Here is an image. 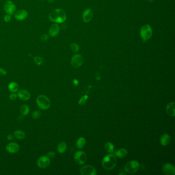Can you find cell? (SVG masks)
Returning <instances> with one entry per match:
<instances>
[{
    "label": "cell",
    "instance_id": "1",
    "mask_svg": "<svg viewBox=\"0 0 175 175\" xmlns=\"http://www.w3.org/2000/svg\"><path fill=\"white\" fill-rule=\"evenodd\" d=\"M49 18L51 21L57 23H63L67 18L66 12L62 9H56L51 12Z\"/></svg>",
    "mask_w": 175,
    "mask_h": 175
},
{
    "label": "cell",
    "instance_id": "2",
    "mask_svg": "<svg viewBox=\"0 0 175 175\" xmlns=\"http://www.w3.org/2000/svg\"><path fill=\"white\" fill-rule=\"evenodd\" d=\"M117 159L115 156L112 154H108L103 158L102 165L104 169L106 170H111L116 166Z\"/></svg>",
    "mask_w": 175,
    "mask_h": 175
},
{
    "label": "cell",
    "instance_id": "3",
    "mask_svg": "<svg viewBox=\"0 0 175 175\" xmlns=\"http://www.w3.org/2000/svg\"><path fill=\"white\" fill-rule=\"evenodd\" d=\"M37 105L40 109L46 110L51 106V101L47 97L44 95H40L36 99Z\"/></svg>",
    "mask_w": 175,
    "mask_h": 175
},
{
    "label": "cell",
    "instance_id": "4",
    "mask_svg": "<svg viewBox=\"0 0 175 175\" xmlns=\"http://www.w3.org/2000/svg\"><path fill=\"white\" fill-rule=\"evenodd\" d=\"M140 36L143 41H147L151 38L153 31L151 26L149 24L143 26L140 29Z\"/></svg>",
    "mask_w": 175,
    "mask_h": 175
},
{
    "label": "cell",
    "instance_id": "5",
    "mask_svg": "<svg viewBox=\"0 0 175 175\" xmlns=\"http://www.w3.org/2000/svg\"><path fill=\"white\" fill-rule=\"evenodd\" d=\"M140 164L136 160H131L125 164L124 170L128 174H134L139 170Z\"/></svg>",
    "mask_w": 175,
    "mask_h": 175
},
{
    "label": "cell",
    "instance_id": "6",
    "mask_svg": "<svg viewBox=\"0 0 175 175\" xmlns=\"http://www.w3.org/2000/svg\"><path fill=\"white\" fill-rule=\"evenodd\" d=\"M74 160L77 164L82 165L85 163L86 161L87 155L84 151H77L74 153Z\"/></svg>",
    "mask_w": 175,
    "mask_h": 175
},
{
    "label": "cell",
    "instance_id": "7",
    "mask_svg": "<svg viewBox=\"0 0 175 175\" xmlns=\"http://www.w3.org/2000/svg\"><path fill=\"white\" fill-rule=\"evenodd\" d=\"M80 173L82 175H96L97 174L94 167L90 165L82 166L80 169Z\"/></svg>",
    "mask_w": 175,
    "mask_h": 175
},
{
    "label": "cell",
    "instance_id": "8",
    "mask_svg": "<svg viewBox=\"0 0 175 175\" xmlns=\"http://www.w3.org/2000/svg\"><path fill=\"white\" fill-rule=\"evenodd\" d=\"M51 163L50 159L47 156H42L37 161V165L41 169L47 167Z\"/></svg>",
    "mask_w": 175,
    "mask_h": 175
},
{
    "label": "cell",
    "instance_id": "9",
    "mask_svg": "<svg viewBox=\"0 0 175 175\" xmlns=\"http://www.w3.org/2000/svg\"><path fill=\"white\" fill-rule=\"evenodd\" d=\"M83 62V58L81 55L76 54L72 58L71 64L74 68H78L81 66Z\"/></svg>",
    "mask_w": 175,
    "mask_h": 175
},
{
    "label": "cell",
    "instance_id": "10",
    "mask_svg": "<svg viewBox=\"0 0 175 175\" xmlns=\"http://www.w3.org/2000/svg\"><path fill=\"white\" fill-rule=\"evenodd\" d=\"M5 11L9 15H13L15 12L16 7L12 2L10 1H7L5 3L4 6Z\"/></svg>",
    "mask_w": 175,
    "mask_h": 175
},
{
    "label": "cell",
    "instance_id": "11",
    "mask_svg": "<svg viewBox=\"0 0 175 175\" xmlns=\"http://www.w3.org/2000/svg\"><path fill=\"white\" fill-rule=\"evenodd\" d=\"M162 171L166 175H174L175 174V167L170 163L164 164L162 167Z\"/></svg>",
    "mask_w": 175,
    "mask_h": 175
},
{
    "label": "cell",
    "instance_id": "12",
    "mask_svg": "<svg viewBox=\"0 0 175 175\" xmlns=\"http://www.w3.org/2000/svg\"><path fill=\"white\" fill-rule=\"evenodd\" d=\"M6 149L7 151L10 153H16L19 151L20 147L17 143L11 142L7 145Z\"/></svg>",
    "mask_w": 175,
    "mask_h": 175
},
{
    "label": "cell",
    "instance_id": "13",
    "mask_svg": "<svg viewBox=\"0 0 175 175\" xmlns=\"http://www.w3.org/2000/svg\"><path fill=\"white\" fill-rule=\"evenodd\" d=\"M93 15V11L92 9L88 8L85 10L82 15L83 21L85 23L90 22L92 19Z\"/></svg>",
    "mask_w": 175,
    "mask_h": 175
},
{
    "label": "cell",
    "instance_id": "14",
    "mask_svg": "<svg viewBox=\"0 0 175 175\" xmlns=\"http://www.w3.org/2000/svg\"><path fill=\"white\" fill-rule=\"evenodd\" d=\"M28 16V12L25 10L21 9L17 11L15 14V18L18 21H23L26 19Z\"/></svg>",
    "mask_w": 175,
    "mask_h": 175
},
{
    "label": "cell",
    "instance_id": "15",
    "mask_svg": "<svg viewBox=\"0 0 175 175\" xmlns=\"http://www.w3.org/2000/svg\"><path fill=\"white\" fill-rule=\"evenodd\" d=\"M18 96L21 100L26 101L29 99L31 97V94L26 90H22L19 91Z\"/></svg>",
    "mask_w": 175,
    "mask_h": 175
},
{
    "label": "cell",
    "instance_id": "16",
    "mask_svg": "<svg viewBox=\"0 0 175 175\" xmlns=\"http://www.w3.org/2000/svg\"><path fill=\"white\" fill-rule=\"evenodd\" d=\"M60 32V26L57 24H53L50 28L49 33L52 37H55L58 35Z\"/></svg>",
    "mask_w": 175,
    "mask_h": 175
},
{
    "label": "cell",
    "instance_id": "17",
    "mask_svg": "<svg viewBox=\"0 0 175 175\" xmlns=\"http://www.w3.org/2000/svg\"><path fill=\"white\" fill-rule=\"evenodd\" d=\"M166 112L171 117L175 116V104L174 102H172L167 104L166 106Z\"/></svg>",
    "mask_w": 175,
    "mask_h": 175
},
{
    "label": "cell",
    "instance_id": "18",
    "mask_svg": "<svg viewBox=\"0 0 175 175\" xmlns=\"http://www.w3.org/2000/svg\"><path fill=\"white\" fill-rule=\"evenodd\" d=\"M171 141L170 136L169 134H164L161 137L160 139V144L163 147L167 146L169 144Z\"/></svg>",
    "mask_w": 175,
    "mask_h": 175
},
{
    "label": "cell",
    "instance_id": "19",
    "mask_svg": "<svg viewBox=\"0 0 175 175\" xmlns=\"http://www.w3.org/2000/svg\"><path fill=\"white\" fill-rule=\"evenodd\" d=\"M127 154H128V151L126 149H121L116 151L115 156L119 158H122L126 157L127 155Z\"/></svg>",
    "mask_w": 175,
    "mask_h": 175
},
{
    "label": "cell",
    "instance_id": "20",
    "mask_svg": "<svg viewBox=\"0 0 175 175\" xmlns=\"http://www.w3.org/2000/svg\"><path fill=\"white\" fill-rule=\"evenodd\" d=\"M67 149V145L64 142H61L57 147V150L60 153H63L65 152Z\"/></svg>",
    "mask_w": 175,
    "mask_h": 175
},
{
    "label": "cell",
    "instance_id": "21",
    "mask_svg": "<svg viewBox=\"0 0 175 175\" xmlns=\"http://www.w3.org/2000/svg\"><path fill=\"white\" fill-rule=\"evenodd\" d=\"M8 90L12 92H16L19 90V85L18 84L15 82H10L8 84Z\"/></svg>",
    "mask_w": 175,
    "mask_h": 175
},
{
    "label": "cell",
    "instance_id": "22",
    "mask_svg": "<svg viewBox=\"0 0 175 175\" xmlns=\"http://www.w3.org/2000/svg\"><path fill=\"white\" fill-rule=\"evenodd\" d=\"M86 144L85 139L83 137H80L77 140L76 143L77 148L79 149H81L85 147Z\"/></svg>",
    "mask_w": 175,
    "mask_h": 175
},
{
    "label": "cell",
    "instance_id": "23",
    "mask_svg": "<svg viewBox=\"0 0 175 175\" xmlns=\"http://www.w3.org/2000/svg\"><path fill=\"white\" fill-rule=\"evenodd\" d=\"M14 136L17 139L19 140H22L25 137V134L23 131L20 130H17L14 132Z\"/></svg>",
    "mask_w": 175,
    "mask_h": 175
},
{
    "label": "cell",
    "instance_id": "24",
    "mask_svg": "<svg viewBox=\"0 0 175 175\" xmlns=\"http://www.w3.org/2000/svg\"><path fill=\"white\" fill-rule=\"evenodd\" d=\"M20 112L23 116H26L29 112V108L27 105H22L20 107Z\"/></svg>",
    "mask_w": 175,
    "mask_h": 175
},
{
    "label": "cell",
    "instance_id": "25",
    "mask_svg": "<svg viewBox=\"0 0 175 175\" xmlns=\"http://www.w3.org/2000/svg\"><path fill=\"white\" fill-rule=\"evenodd\" d=\"M104 149L105 151L109 153H112L114 150V144L111 142H107L105 143L104 145Z\"/></svg>",
    "mask_w": 175,
    "mask_h": 175
},
{
    "label": "cell",
    "instance_id": "26",
    "mask_svg": "<svg viewBox=\"0 0 175 175\" xmlns=\"http://www.w3.org/2000/svg\"><path fill=\"white\" fill-rule=\"evenodd\" d=\"M70 49H71V50L73 51V52H74V53H77V52H78L79 51V46L78 45V44H76V43H72V44H71L70 45Z\"/></svg>",
    "mask_w": 175,
    "mask_h": 175
},
{
    "label": "cell",
    "instance_id": "27",
    "mask_svg": "<svg viewBox=\"0 0 175 175\" xmlns=\"http://www.w3.org/2000/svg\"><path fill=\"white\" fill-rule=\"evenodd\" d=\"M41 116V113L39 110L35 111L32 114V117H33V118L35 119L39 118Z\"/></svg>",
    "mask_w": 175,
    "mask_h": 175
},
{
    "label": "cell",
    "instance_id": "28",
    "mask_svg": "<svg viewBox=\"0 0 175 175\" xmlns=\"http://www.w3.org/2000/svg\"><path fill=\"white\" fill-rule=\"evenodd\" d=\"M35 63L37 65H41L42 63V59L40 57H35L34 58Z\"/></svg>",
    "mask_w": 175,
    "mask_h": 175
},
{
    "label": "cell",
    "instance_id": "29",
    "mask_svg": "<svg viewBox=\"0 0 175 175\" xmlns=\"http://www.w3.org/2000/svg\"><path fill=\"white\" fill-rule=\"evenodd\" d=\"M46 156L49 159H53V158L55 157V153L54 152H53V151H49V152H48Z\"/></svg>",
    "mask_w": 175,
    "mask_h": 175
},
{
    "label": "cell",
    "instance_id": "30",
    "mask_svg": "<svg viewBox=\"0 0 175 175\" xmlns=\"http://www.w3.org/2000/svg\"><path fill=\"white\" fill-rule=\"evenodd\" d=\"M17 96H18L17 94H15V93H12V94H10L9 98L11 100H16V99L17 98Z\"/></svg>",
    "mask_w": 175,
    "mask_h": 175
},
{
    "label": "cell",
    "instance_id": "31",
    "mask_svg": "<svg viewBox=\"0 0 175 175\" xmlns=\"http://www.w3.org/2000/svg\"><path fill=\"white\" fill-rule=\"evenodd\" d=\"M4 20L6 22H9L11 20V16H10V15H5L4 18Z\"/></svg>",
    "mask_w": 175,
    "mask_h": 175
},
{
    "label": "cell",
    "instance_id": "32",
    "mask_svg": "<svg viewBox=\"0 0 175 175\" xmlns=\"http://www.w3.org/2000/svg\"><path fill=\"white\" fill-rule=\"evenodd\" d=\"M95 78L97 80L99 81L101 79V75L98 72H97L96 74H95Z\"/></svg>",
    "mask_w": 175,
    "mask_h": 175
},
{
    "label": "cell",
    "instance_id": "33",
    "mask_svg": "<svg viewBox=\"0 0 175 175\" xmlns=\"http://www.w3.org/2000/svg\"><path fill=\"white\" fill-rule=\"evenodd\" d=\"M0 73L3 75H6L7 74L6 71L4 69L2 68H0Z\"/></svg>",
    "mask_w": 175,
    "mask_h": 175
},
{
    "label": "cell",
    "instance_id": "34",
    "mask_svg": "<svg viewBox=\"0 0 175 175\" xmlns=\"http://www.w3.org/2000/svg\"><path fill=\"white\" fill-rule=\"evenodd\" d=\"M48 39V36L47 35H43L41 37V39L43 41H46Z\"/></svg>",
    "mask_w": 175,
    "mask_h": 175
},
{
    "label": "cell",
    "instance_id": "35",
    "mask_svg": "<svg viewBox=\"0 0 175 175\" xmlns=\"http://www.w3.org/2000/svg\"><path fill=\"white\" fill-rule=\"evenodd\" d=\"M13 139V136L11 134H10L9 135H8L7 136V139L9 140H12Z\"/></svg>",
    "mask_w": 175,
    "mask_h": 175
},
{
    "label": "cell",
    "instance_id": "36",
    "mask_svg": "<svg viewBox=\"0 0 175 175\" xmlns=\"http://www.w3.org/2000/svg\"><path fill=\"white\" fill-rule=\"evenodd\" d=\"M74 84L75 85H77L78 84V80H74Z\"/></svg>",
    "mask_w": 175,
    "mask_h": 175
},
{
    "label": "cell",
    "instance_id": "37",
    "mask_svg": "<svg viewBox=\"0 0 175 175\" xmlns=\"http://www.w3.org/2000/svg\"><path fill=\"white\" fill-rule=\"evenodd\" d=\"M125 173H121V174H119V175H125Z\"/></svg>",
    "mask_w": 175,
    "mask_h": 175
},
{
    "label": "cell",
    "instance_id": "38",
    "mask_svg": "<svg viewBox=\"0 0 175 175\" xmlns=\"http://www.w3.org/2000/svg\"><path fill=\"white\" fill-rule=\"evenodd\" d=\"M149 2H153L154 0H149Z\"/></svg>",
    "mask_w": 175,
    "mask_h": 175
},
{
    "label": "cell",
    "instance_id": "39",
    "mask_svg": "<svg viewBox=\"0 0 175 175\" xmlns=\"http://www.w3.org/2000/svg\"><path fill=\"white\" fill-rule=\"evenodd\" d=\"M41 1H43V0H41Z\"/></svg>",
    "mask_w": 175,
    "mask_h": 175
}]
</instances>
